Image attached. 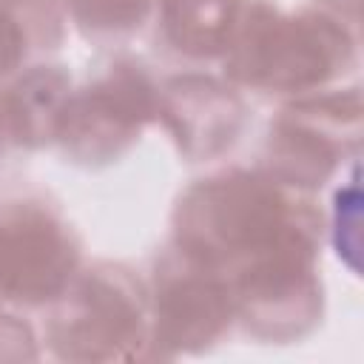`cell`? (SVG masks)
Masks as SVG:
<instances>
[{"label":"cell","instance_id":"obj_9","mask_svg":"<svg viewBox=\"0 0 364 364\" xmlns=\"http://www.w3.org/2000/svg\"><path fill=\"white\" fill-rule=\"evenodd\" d=\"M71 74L63 65H31L0 91V114L6 142L20 148H46L57 142L65 102L71 97Z\"/></svg>","mask_w":364,"mask_h":364},{"label":"cell","instance_id":"obj_12","mask_svg":"<svg viewBox=\"0 0 364 364\" xmlns=\"http://www.w3.org/2000/svg\"><path fill=\"white\" fill-rule=\"evenodd\" d=\"M71 23L91 40H119L139 31L154 0H63Z\"/></svg>","mask_w":364,"mask_h":364},{"label":"cell","instance_id":"obj_6","mask_svg":"<svg viewBox=\"0 0 364 364\" xmlns=\"http://www.w3.org/2000/svg\"><path fill=\"white\" fill-rule=\"evenodd\" d=\"M82 267L71 222L43 199L0 205V304L46 307Z\"/></svg>","mask_w":364,"mask_h":364},{"label":"cell","instance_id":"obj_11","mask_svg":"<svg viewBox=\"0 0 364 364\" xmlns=\"http://www.w3.org/2000/svg\"><path fill=\"white\" fill-rule=\"evenodd\" d=\"M65 9L60 0H0V82L34 51L63 43Z\"/></svg>","mask_w":364,"mask_h":364},{"label":"cell","instance_id":"obj_1","mask_svg":"<svg viewBox=\"0 0 364 364\" xmlns=\"http://www.w3.org/2000/svg\"><path fill=\"white\" fill-rule=\"evenodd\" d=\"M321 233L310 193L259 168L191 182L171 213V245L228 284L236 324L267 344L299 341L321 324Z\"/></svg>","mask_w":364,"mask_h":364},{"label":"cell","instance_id":"obj_16","mask_svg":"<svg viewBox=\"0 0 364 364\" xmlns=\"http://www.w3.org/2000/svg\"><path fill=\"white\" fill-rule=\"evenodd\" d=\"M6 145V128H3V114H0V148Z\"/></svg>","mask_w":364,"mask_h":364},{"label":"cell","instance_id":"obj_15","mask_svg":"<svg viewBox=\"0 0 364 364\" xmlns=\"http://www.w3.org/2000/svg\"><path fill=\"white\" fill-rule=\"evenodd\" d=\"M324 6V11L336 14V17H347L350 23H355V14H358V0H316Z\"/></svg>","mask_w":364,"mask_h":364},{"label":"cell","instance_id":"obj_3","mask_svg":"<svg viewBox=\"0 0 364 364\" xmlns=\"http://www.w3.org/2000/svg\"><path fill=\"white\" fill-rule=\"evenodd\" d=\"M46 341L60 361L151 358L148 282L122 262L80 267L51 301Z\"/></svg>","mask_w":364,"mask_h":364},{"label":"cell","instance_id":"obj_5","mask_svg":"<svg viewBox=\"0 0 364 364\" xmlns=\"http://www.w3.org/2000/svg\"><path fill=\"white\" fill-rule=\"evenodd\" d=\"M159 82L134 57L111 60L97 77L71 88L57 131L63 154L82 168H102L125 156L156 122Z\"/></svg>","mask_w":364,"mask_h":364},{"label":"cell","instance_id":"obj_13","mask_svg":"<svg viewBox=\"0 0 364 364\" xmlns=\"http://www.w3.org/2000/svg\"><path fill=\"white\" fill-rule=\"evenodd\" d=\"M358 205H361V193H358V165H353V176L344 188L336 191L333 196V245L338 250V259L344 256L350 270H358Z\"/></svg>","mask_w":364,"mask_h":364},{"label":"cell","instance_id":"obj_14","mask_svg":"<svg viewBox=\"0 0 364 364\" xmlns=\"http://www.w3.org/2000/svg\"><path fill=\"white\" fill-rule=\"evenodd\" d=\"M37 338L14 313H0V361H34Z\"/></svg>","mask_w":364,"mask_h":364},{"label":"cell","instance_id":"obj_10","mask_svg":"<svg viewBox=\"0 0 364 364\" xmlns=\"http://www.w3.org/2000/svg\"><path fill=\"white\" fill-rule=\"evenodd\" d=\"M162 43L188 60L225 54L245 0H156Z\"/></svg>","mask_w":364,"mask_h":364},{"label":"cell","instance_id":"obj_2","mask_svg":"<svg viewBox=\"0 0 364 364\" xmlns=\"http://www.w3.org/2000/svg\"><path fill=\"white\" fill-rule=\"evenodd\" d=\"M230 85L301 97L330 88L355 65L347 20L324 9L282 11L273 0H245L219 57Z\"/></svg>","mask_w":364,"mask_h":364},{"label":"cell","instance_id":"obj_7","mask_svg":"<svg viewBox=\"0 0 364 364\" xmlns=\"http://www.w3.org/2000/svg\"><path fill=\"white\" fill-rule=\"evenodd\" d=\"M151 358L196 355L219 344L236 324L228 284L173 245L154 264L148 282Z\"/></svg>","mask_w":364,"mask_h":364},{"label":"cell","instance_id":"obj_8","mask_svg":"<svg viewBox=\"0 0 364 364\" xmlns=\"http://www.w3.org/2000/svg\"><path fill=\"white\" fill-rule=\"evenodd\" d=\"M247 105L236 85L210 74H176L159 82L156 122L168 131L188 162H208L228 154L242 128Z\"/></svg>","mask_w":364,"mask_h":364},{"label":"cell","instance_id":"obj_4","mask_svg":"<svg viewBox=\"0 0 364 364\" xmlns=\"http://www.w3.org/2000/svg\"><path fill=\"white\" fill-rule=\"evenodd\" d=\"M361 145L358 88H321L293 97L267 128L259 171L270 179L313 193L333 179L344 156Z\"/></svg>","mask_w":364,"mask_h":364}]
</instances>
